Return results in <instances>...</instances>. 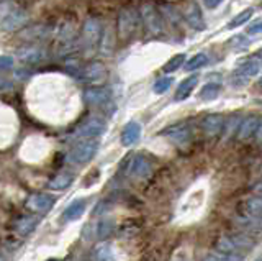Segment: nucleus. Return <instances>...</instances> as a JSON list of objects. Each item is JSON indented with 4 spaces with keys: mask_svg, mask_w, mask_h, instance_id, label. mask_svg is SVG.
<instances>
[{
    "mask_svg": "<svg viewBox=\"0 0 262 261\" xmlns=\"http://www.w3.org/2000/svg\"><path fill=\"white\" fill-rule=\"evenodd\" d=\"M136 27H138L136 12H133V10H123V12L120 13V20H118L120 38H121V39H128L131 35L135 33Z\"/></svg>",
    "mask_w": 262,
    "mask_h": 261,
    "instance_id": "20e7f679",
    "label": "nucleus"
},
{
    "mask_svg": "<svg viewBox=\"0 0 262 261\" xmlns=\"http://www.w3.org/2000/svg\"><path fill=\"white\" fill-rule=\"evenodd\" d=\"M259 122H260V118L259 117H256V115H252V117H248L246 120H243L241 122V125H239V128H237V138L239 140H249V138H252L254 135H256V130H257V127H259Z\"/></svg>",
    "mask_w": 262,
    "mask_h": 261,
    "instance_id": "ddd939ff",
    "label": "nucleus"
},
{
    "mask_svg": "<svg viewBox=\"0 0 262 261\" xmlns=\"http://www.w3.org/2000/svg\"><path fill=\"white\" fill-rule=\"evenodd\" d=\"M184 17H185L188 25H190L193 30H205V22H203V17H202V10L195 2H188L187 4L185 10H184Z\"/></svg>",
    "mask_w": 262,
    "mask_h": 261,
    "instance_id": "1a4fd4ad",
    "label": "nucleus"
},
{
    "mask_svg": "<svg viewBox=\"0 0 262 261\" xmlns=\"http://www.w3.org/2000/svg\"><path fill=\"white\" fill-rule=\"evenodd\" d=\"M254 194H262V181H259L256 186H254Z\"/></svg>",
    "mask_w": 262,
    "mask_h": 261,
    "instance_id": "f704fd0d",
    "label": "nucleus"
},
{
    "mask_svg": "<svg viewBox=\"0 0 262 261\" xmlns=\"http://www.w3.org/2000/svg\"><path fill=\"white\" fill-rule=\"evenodd\" d=\"M97 146L98 143L95 140H84L77 143L69 153V161L74 165H84V163L94 158V154L97 153Z\"/></svg>",
    "mask_w": 262,
    "mask_h": 261,
    "instance_id": "f257e3e1",
    "label": "nucleus"
},
{
    "mask_svg": "<svg viewBox=\"0 0 262 261\" xmlns=\"http://www.w3.org/2000/svg\"><path fill=\"white\" fill-rule=\"evenodd\" d=\"M84 212H85V202L84 200H76V202H72L68 209H66L64 218L66 220H77L82 214H84Z\"/></svg>",
    "mask_w": 262,
    "mask_h": 261,
    "instance_id": "412c9836",
    "label": "nucleus"
},
{
    "mask_svg": "<svg viewBox=\"0 0 262 261\" xmlns=\"http://www.w3.org/2000/svg\"><path fill=\"white\" fill-rule=\"evenodd\" d=\"M254 58H256V59L260 63V66H262V50H260V51H257V53H256V56H254Z\"/></svg>",
    "mask_w": 262,
    "mask_h": 261,
    "instance_id": "e433bc0d",
    "label": "nucleus"
},
{
    "mask_svg": "<svg viewBox=\"0 0 262 261\" xmlns=\"http://www.w3.org/2000/svg\"><path fill=\"white\" fill-rule=\"evenodd\" d=\"M254 15V9H246L243 12H239L236 15V17L228 23V28L229 30H234V28H239L241 25H244L246 22H249L251 17Z\"/></svg>",
    "mask_w": 262,
    "mask_h": 261,
    "instance_id": "393cba45",
    "label": "nucleus"
},
{
    "mask_svg": "<svg viewBox=\"0 0 262 261\" xmlns=\"http://www.w3.org/2000/svg\"><path fill=\"white\" fill-rule=\"evenodd\" d=\"M248 33L249 35H260L262 33V20L252 22L249 25V28H248Z\"/></svg>",
    "mask_w": 262,
    "mask_h": 261,
    "instance_id": "2f4dec72",
    "label": "nucleus"
},
{
    "mask_svg": "<svg viewBox=\"0 0 262 261\" xmlns=\"http://www.w3.org/2000/svg\"><path fill=\"white\" fill-rule=\"evenodd\" d=\"M225 117L221 113H210L203 118L202 122V128L203 132L207 133L208 136H218L225 128Z\"/></svg>",
    "mask_w": 262,
    "mask_h": 261,
    "instance_id": "0eeeda50",
    "label": "nucleus"
},
{
    "mask_svg": "<svg viewBox=\"0 0 262 261\" xmlns=\"http://www.w3.org/2000/svg\"><path fill=\"white\" fill-rule=\"evenodd\" d=\"M172 84V79L170 77H161L156 81V84H154V92L156 94H162V92H166L167 89L170 87Z\"/></svg>",
    "mask_w": 262,
    "mask_h": 261,
    "instance_id": "c85d7f7f",
    "label": "nucleus"
},
{
    "mask_svg": "<svg viewBox=\"0 0 262 261\" xmlns=\"http://www.w3.org/2000/svg\"><path fill=\"white\" fill-rule=\"evenodd\" d=\"M259 84H260V86H262V77H260V81H259Z\"/></svg>",
    "mask_w": 262,
    "mask_h": 261,
    "instance_id": "4c0bfd02",
    "label": "nucleus"
},
{
    "mask_svg": "<svg viewBox=\"0 0 262 261\" xmlns=\"http://www.w3.org/2000/svg\"><path fill=\"white\" fill-rule=\"evenodd\" d=\"M106 130V124L102 118H90L84 125L79 127L76 132L77 138H92V136H100Z\"/></svg>",
    "mask_w": 262,
    "mask_h": 261,
    "instance_id": "423d86ee",
    "label": "nucleus"
},
{
    "mask_svg": "<svg viewBox=\"0 0 262 261\" xmlns=\"http://www.w3.org/2000/svg\"><path fill=\"white\" fill-rule=\"evenodd\" d=\"M27 20H28L27 13L21 9H18V7H15L13 10L8 12V15H5V17L0 20V27L5 30H16V28H21L25 23H27Z\"/></svg>",
    "mask_w": 262,
    "mask_h": 261,
    "instance_id": "6e6552de",
    "label": "nucleus"
},
{
    "mask_svg": "<svg viewBox=\"0 0 262 261\" xmlns=\"http://www.w3.org/2000/svg\"><path fill=\"white\" fill-rule=\"evenodd\" d=\"M256 140L259 142V143H262V118H260V122H259V127H257V130H256Z\"/></svg>",
    "mask_w": 262,
    "mask_h": 261,
    "instance_id": "72a5a7b5",
    "label": "nucleus"
},
{
    "mask_svg": "<svg viewBox=\"0 0 262 261\" xmlns=\"http://www.w3.org/2000/svg\"><path fill=\"white\" fill-rule=\"evenodd\" d=\"M13 68V58L12 56H0V71H7Z\"/></svg>",
    "mask_w": 262,
    "mask_h": 261,
    "instance_id": "7c9ffc66",
    "label": "nucleus"
},
{
    "mask_svg": "<svg viewBox=\"0 0 262 261\" xmlns=\"http://www.w3.org/2000/svg\"><path fill=\"white\" fill-rule=\"evenodd\" d=\"M185 63V54L184 53H179L176 54L174 58H170L166 64H164V72L166 74H170V72H176L179 68H182Z\"/></svg>",
    "mask_w": 262,
    "mask_h": 261,
    "instance_id": "bb28decb",
    "label": "nucleus"
},
{
    "mask_svg": "<svg viewBox=\"0 0 262 261\" xmlns=\"http://www.w3.org/2000/svg\"><path fill=\"white\" fill-rule=\"evenodd\" d=\"M207 64H208V56L205 53H196L185 63V69L187 71H195V69H200L203 66H207Z\"/></svg>",
    "mask_w": 262,
    "mask_h": 261,
    "instance_id": "5701e85b",
    "label": "nucleus"
},
{
    "mask_svg": "<svg viewBox=\"0 0 262 261\" xmlns=\"http://www.w3.org/2000/svg\"><path fill=\"white\" fill-rule=\"evenodd\" d=\"M74 181V176L72 174H68V173H62V174H57L54 179H51L48 184L49 189L53 191H62L66 187H69Z\"/></svg>",
    "mask_w": 262,
    "mask_h": 261,
    "instance_id": "6ab92c4d",
    "label": "nucleus"
},
{
    "mask_svg": "<svg viewBox=\"0 0 262 261\" xmlns=\"http://www.w3.org/2000/svg\"><path fill=\"white\" fill-rule=\"evenodd\" d=\"M141 17L144 20V25L147 31L152 35H161L162 33V17L159 10L156 9L152 4H144L141 10Z\"/></svg>",
    "mask_w": 262,
    "mask_h": 261,
    "instance_id": "f03ea898",
    "label": "nucleus"
},
{
    "mask_svg": "<svg viewBox=\"0 0 262 261\" xmlns=\"http://www.w3.org/2000/svg\"><path fill=\"white\" fill-rule=\"evenodd\" d=\"M105 76H106V71L102 63L89 64V66L82 68L77 74V77L82 81V83H98V81H103Z\"/></svg>",
    "mask_w": 262,
    "mask_h": 261,
    "instance_id": "39448f33",
    "label": "nucleus"
},
{
    "mask_svg": "<svg viewBox=\"0 0 262 261\" xmlns=\"http://www.w3.org/2000/svg\"><path fill=\"white\" fill-rule=\"evenodd\" d=\"M220 92H221V86L216 84V83L215 84L210 83V84L202 87L200 99H203V101H213V99H216V97L220 95Z\"/></svg>",
    "mask_w": 262,
    "mask_h": 261,
    "instance_id": "a878e982",
    "label": "nucleus"
},
{
    "mask_svg": "<svg viewBox=\"0 0 262 261\" xmlns=\"http://www.w3.org/2000/svg\"><path fill=\"white\" fill-rule=\"evenodd\" d=\"M231 240L234 243L237 253H239V251H246V250H251L254 247L252 238H251V236H248V235L236 233V235H231Z\"/></svg>",
    "mask_w": 262,
    "mask_h": 261,
    "instance_id": "4be33fe9",
    "label": "nucleus"
},
{
    "mask_svg": "<svg viewBox=\"0 0 262 261\" xmlns=\"http://www.w3.org/2000/svg\"><path fill=\"white\" fill-rule=\"evenodd\" d=\"M27 206L31 210L45 214V212H48L54 206V197H53V195H49V194H35V195H31V197H30Z\"/></svg>",
    "mask_w": 262,
    "mask_h": 261,
    "instance_id": "9b49d317",
    "label": "nucleus"
},
{
    "mask_svg": "<svg viewBox=\"0 0 262 261\" xmlns=\"http://www.w3.org/2000/svg\"><path fill=\"white\" fill-rule=\"evenodd\" d=\"M94 258H97V259H110L112 258V253H110V247H108V245H100V247L95 250Z\"/></svg>",
    "mask_w": 262,
    "mask_h": 261,
    "instance_id": "c756f323",
    "label": "nucleus"
},
{
    "mask_svg": "<svg viewBox=\"0 0 262 261\" xmlns=\"http://www.w3.org/2000/svg\"><path fill=\"white\" fill-rule=\"evenodd\" d=\"M246 210L248 215L262 220V194H256L246 200Z\"/></svg>",
    "mask_w": 262,
    "mask_h": 261,
    "instance_id": "f3484780",
    "label": "nucleus"
},
{
    "mask_svg": "<svg viewBox=\"0 0 262 261\" xmlns=\"http://www.w3.org/2000/svg\"><path fill=\"white\" fill-rule=\"evenodd\" d=\"M113 230H115L113 218H103L102 222L97 225V236L100 240H105V238H108V236L113 233Z\"/></svg>",
    "mask_w": 262,
    "mask_h": 261,
    "instance_id": "b1692460",
    "label": "nucleus"
},
{
    "mask_svg": "<svg viewBox=\"0 0 262 261\" xmlns=\"http://www.w3.org/2000/svg\"><path fill=\"white\" fill-rule=\"evenodd\" d=\"M20 58L27 61H39L45 58V53L38 48H27V50L20 51Z\"/></svg>",
    "mask_w": 262,
    "mask_h": 261,
    "instance_id": "cd10ccee",
    "label": "nucleus"
},
{
    "mask_svg": "<svg viewBox=\"0 0 262 261\" xmlns=\"http://www.w3.org/2000/svg\"><path fill=\"white\" fill-rule=\"evenodd\" d=\"M84 99L90 105H103L110 99V91L108 89H103V87L89 89V91H85V94H84Z\"/></svg>",
    "mask_w": 262,
    "mask_h": 261,
    "instance_id": "2eb2a0df",
    "label": "nucleus"
},
{
    "mask_svg": "<svg viewBox=\"0 0 262 261\" xmlns=\"http://www.w3.org/2000/svg\"><path fill=\"white\" fill-rule=\"evenodd\" d=\"M100 31H102L100 22L95 18L87 20L84 25V42L89 46H94L98 42V38H100Z\"/></svg>",
    "mask_w": 262,
    "mask_h": 261,
    "instance_id": "4468645a",
    "label": "nucleus"
},
{
    "mask_svg": "<svg viewBox=\"0 0 262 261\" xmlns=\"http://www.w3.org/2000/svg\"><path fill=\"white\" fill-rule=\"evenodd\" d=\"M12 84L10 83H7L5 79H0V89H7V87H10Z\"/></svg>",
    "mask_w": 262,
    "mask_h": 261,
    "instance_id": "c9c22d12",
    "label": "nucleus"
},
{
    "mask_svg": "<svg viewBox=\"0 0 262 261\" xmlns=\"http://www.w3.org/2000/svg\"><path fill=\"white\" fill-rule=\"evenodd\" d=\"M152 171V165L151 161L147 159L146 156H143V154H138V156L133 158V161H131V166H129V173L133 177H147L149 176V173Z\"/></svg>",
    "mask_w": 262,
    "mask_h": 261,
    "instance_id": "9d476101",
    "label": "nucleus"
},
{
    "mask_svg": "<svg viewBox=\"0 0 262 261\" xmlns=\"http://www.w3.org/2000/svg\"><path fill=\"white\" fill-rule=\"evenodd\" d=\"M203 2L207 7H210V9H216V7L223 2V0H203Z\"/></svg>",
    "mask_w": 262,
    "mask_h": 261,
    "instance_id": "473e14b6",
    "label": "nucleus"
},
{
    "mask_svg": "<svg viewBox=\"0 0 262 261\" xmlns=\"http://www.w3.org/2000/svg\"><path fill=\"white\" fill-rule=\"evenodd\" d=\"M141 138V125L138 122H129L125 125L121 132V145L123 146H133Z\"/></svg>",
    "mask_w": 262,
    "mask_h": 261,
    "instance_id": "f8f14e48",
    "label": "nucleus"
},
{
    "mask_svg": "<svg viewBox=\"0 0 262 261\" xmlns=\"http://www.w3.org/2000/svg\"><path fill=\"white\" fill-rule=\"evenodd\" d=\"M196 84H199V76H190V77H187L185 81H182V83L179 84L177 91H176L174 101H176V102H182V101H185L187 97L192 94L193 89L196 87Z\"/></svg>",
    "mask_w": 262,
    "mask_h": 261,
    "instance_id": "dca6fc26",
    "label": "nucleus"
},
{
    "mask_svg": "<svg viewBox=\"0 0 262 261\" xmlns=\"http://www.w3.org/2000/svg\"><path fill=\"white\" fill-rule=\"evenodd\" d=\"M262 69V66H260V63L254 58H249V59H246V61H243L241 64H239V72L243 76H246V77H252V76H256L257 72Z\"/></svg>",
    "mask_w": 262,
    "mask_h": 261,
    "instance_id": "a211bd4d",
    "label": "nucleus"
},
{
    "mask_svg": "<svg viewBox=\"0 0 262 261\" xmlns=\"http://www.w3.org/2000/svg\"><path fill=\"white\" fill-rule=\"evenodd\" d=\"M38 224V218L36 217H31V215H25L21 217L18 222H16V232L21 233V235H28L36 228Z\"/></svg>",
    "mask_w": 262,
    "mask_h": 261,
    "instance_id": "aec40b11",
    "label": "nucleus"
},
{
    "mask_svg": "<svg viewBox=\"0 0 262 261\" xmlns=\"http://www.w3.org/2000/svg\"><path fill=\"white\" fill-rule=\"evenodd\" d=\"M161 135L170 138L172 142H176L179 145H184L190 140L192 132H190V127H188L185 122H180V124H174L167 128H164L161 132Z\"/></svg>",
    "mask_w": 262,
    "mask_h": 261,
    "instance_id": "7ed1b4c3",
    "label": "nucleus"
}]
</instances>
